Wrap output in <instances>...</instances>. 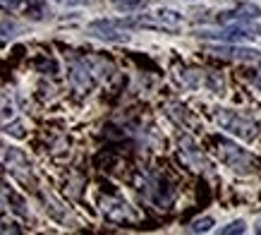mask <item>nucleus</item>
Instances as JSON below:
<instances>
[{"mask_svg": "<svg viewBox=\"0 0 261 235\" xmlns=\"http://www.w3.org/2000/svg\"><path fill=\"white\" fill-rule=\"evenodd\" d=\"M211 115H214L216 125L221 127L223 132L232 134V137H238L242 142H254L259 137V125L249 120L247 115L238 113V110H230V108H221V106H216L211 110Z\"/></svg>", "mask_w": 261, "mask_h": 235, "instance_id": "1", "label": "nucleus"}, {"mask_svg": "<svg viewBox=\"0 0 261 235\" xmlns=\"http://www.w3.org/2000/svg\"><path fill=\"white\" fill-rule=\"evenodd\" d=\"M218 156L230 171L242 173V175H249V173H256L261 168V161L254 156L252 151L242 149L240 144L225 139V137H218Z\"/></svg>", "mask_w": 261, "mask_h": 235, "instance_id": "2", "label": "nucleus"}, {"mask_svg": "<svg viewBox=\"0 0 261 235\" xmlns=\"http://www.w3.org/2000/svg\"><path fill=\"white\" fill-rule=\"evenodd\" d=\"M199 39L206 41H223V43H242V41H249L256 36L254 29H247V27H240V24H228V29L223 32H199Z\"/></svg>", "mask_w": 261, "mask_h": 235, "instance_id": "3", "label": "nucleus"}, {"mask_svg": "<svg viewBox=\"0 0 261 235\" xmlns=\"http://www.w3.org/2000/svg\"><path fill=\"white\" fill-rule=\"evenodd\" d=\"M149 17L156 29H166V32H180L182 27H185V22H187L185 15L173 8H156L149 12Z\"/></svg>", "mask_w": 261, "mask_h": 235, "instance_id": "4", "label": "nucleus"}, {"mask_svg": "<svg viewBox=\"0 0 261 235\" xmlns=\"http://www.w3.org/2000/svg\"><path fill=\"white\" fill-rule=\"evenodd\" d=\"M259 17V8L252 5V3H240L230 10H221L216 15V22L218 24H245L249 19H256Z\"/></svg>", "mask_w": 261, "mask_h": 235, "instance_id": "5", "label": "nucleus"}, {"mask_svg": "<svg viewBox=\"0 0 261 235\" xmlns=\"http://www.w3.org/2000/svg\"><path fill=\"white\" fill-rule=\"evenodd\" d=\"M0 10H5L10 15L32 17V19H41L43 17V8L36 0H0Z\"/></svg>", "mask_w": 261, "mask_h": 235, "instance_id": "6", "label": "nucleus"}, {"mask_svg": "<svg viewBox=\"0 0 261 235\" xmlns=\"http://www.w3.org/2000/svg\"><path fill=\"white\" fill-rule=\"evenodd\" d=\"M211 53L221 55V58H232V60H242V63H249V60H259L261 53L254 51V48H242V46H214Z\"/></svg>", "mask_w": 261, "mask_h": 235, "instance_id": "7", "label": "nucleus"}, {"mask_svg": "<svg viewBox=\"0 0 261 235\" xmlns=\"http://www.w3.org/2000/svg\"><path fill=\"white\" fill-rule=\"evenodd\" d=\"M211 226H214V219H211V216H204V219L194 221L190 226V230L192 233H206V230H211Z\"/></svg>", "mask_w": 261, "mask_h": 235, "instance_id": "8", "label": "nucleus"}, {"mask_svg": "<svg viewBox=\"0 0 261 235\" xmlns=\"http://www.w3.org/2000/svg\"><path fill=\"white\" fill-rule=\"evenodd\" d=\"M245 228H247V223L242 219H238V221H232V223H228L225 228H221V233L223 235H235V233H245Z\"/></svg>", "mask_w": 261, "mask_h": 235, "instance_id": "9", "label": "nucleus"}, {"mask_svg": "<svg viewBox=\"0 0 261 235\" xmlns=\"http://www.w3.org/2000/svg\"><path fill=\"white\" fill-rule=\"evenodd\" d=\"M111 3L120 5V8H139V5H144V0H111Z\"/></svg>", "mask_w": 261, "mask_h": 235, "instance_id": "10", "label": "nucleus"}, {"mask_svg": "<svg viewBox=\"0 0 261 235\" xmlns=\"http://www.w3.org/2000/svg\"><path fill=\"white\" fill-rule=\"evenodd\" d=\"M56 3H70V5H77V3H89V0H56Z\"/></svg>", "mask_w": 261, "mask_h": 235, "instance_id": "11", "label": "nucleus"}]
</instances>
